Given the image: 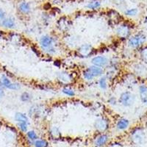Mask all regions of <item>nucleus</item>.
Segmentation results:
<instances>
[{"label": "nucleus", "instance_id": "b1692460", "mask_svg": "<svg viewBox=\"0 0 147 147\" xmlns=\"http://www.w3.org/2000/svg\"><path fill=\"white\" fill-rule=\"evenodd\" d=\"M83 77L86 80H88V81L92 80H94V76L92 75L88 71V69H86V70L83 71Z\"/></svg>", "mask_w": 147, "mask_h": 147}, {"label": "nucleus", "instance_id": "7ed1b4c3", "mask_svg": "<svg viewBox=\"0 0 147 147\" xmlns=\"http://www.w3.org/2000/svg\"><path fill=\"white\" fill-rule=\"evenodd\" d=\"M135 102V96L129 91H125L121 94L119 102L124 107H130Z\"/></svg>", "mask_w": 147, "mask_h": 147}, {"label": "nucleus", "instance_id": "c85d7f7f", "mask_svg": "<svg viewBox=\"0 0 147 147\" xmlns=\"http://www.w3.org/2000/svg\"><path fill=\"white\" fill-rule=\"evenodd\" d=\"M141 56H142L143 59L146 61H147V48H145L144 49H143L142 52H141Z\"/></svg>", "mask_w": 147, "mask_h": 147}, {"label": "nucleus", "instance_id": "39448f33", "mask_svg": "<svg viewBox=\"0 0 147 147\" xmlns=\"http://www.w3.org/2000/svg\"><path fill=\"white\" fill-rule=\"evenodd\" d=\"M91 63L94 65L103 68V67H105L106 65H107L109 60L105 56H97V57H95L92 59Z\"/></svg>", "mask_w": 147, "mask_h": 147}, {"label": "nucleus", "instance_id": "6e6552de", "mask_svg": "<svg viewBox=\"0 0 147 147\" xmlns=\"http://www.w3.org/2000/svg\"><path fill=\"white\" fill-rule=\"evenodd\" d=\"M92 51H93V47L90 45V44H83L78 49L79 54L82 56V57H88L91 54Z\"/></svg>", "mask_w": 147, "mask_h": 147}, {"label": "nucleus", "instance_id": "f3484780", "mask_svg": "<svg viewBox=\"0 0 147 147\" xmlns=\"http://www.w3.org/2000/svg\"><path fill=\"white\" fill-rule=\"evenodd\" d=\"M0 84H1L3 87H5L7 88L10 89V87L12 85V82H10V80H9L6 76L4 75L2 77L1 81H0Z\"/></svg>", "mask_w": 147, "mask_h": 147}, {"label": "nucleus", "instance_id": "a211bd4d", "mask_svg": "<svg viewBox=\"0 0 147 147\" xmlns=\"http://www.w3.org/2000/svg\"><path fill=\"white\" fill-rule=\"evenodd\" d=\"M101 6V3L99 1H94V2H91L87 5V7L89 9H92V10H95V9L99 8Z\"/></svg>", "mask_w": 147, "mask_h": 147}, {"label": "nucleus", "instance_id": "2eb2a0df", "mask_svg": "<svg viewBox=\"0 0 147 147\" xmlns=\"http://www.w3.org/2000/svg\"><path fill=\"white\" fill-rule=\"evenodd\" d=\"M19 10L22 12V13H24V14H27L29 13L30 11V6L27 2H23L19 5Z\"/></svg>", "mask_w": 147, "mask_h": 147}, {"label": "nucleus", "instance_id": "a878e982", "mask_svg": "<svg viewBox=\"0 0 147 147\" xmlns=\"http://www.w3.org/2000/svg\"><path fill=\"white\" fill-rule=\"evenodd\" d=\"M28 124V123H26V122H19V123H18V126L19 127V129H20L22 132H27Z\"/></svg>", "mask_w": 147, "mask_h": 147}, {"label": "nucleus", "instance_id": "4be33fe9", "mask_svg": "<svg viewBox=\"0 0 147 147\" xmlns=\"http://www.w3.org/2000/svg\"><path fill=\"white\" fill-rule=\"evenodd\" d=\"M138 13V10L137 8L129 9L125 11V15L128 16H134L137 15Z\"/></svg>", "mask_w": 147, "mask_h": 147}, {"label": "nucleus", "instance_id": "412c9836", "mask_svg": "<svg viewBox=\"0 0 147 147\" xmlns=\"http://www.w3.org/2000/svg\"><path fill=\"white\" fill-rule=\"evenodd\" d=\"M32 99V96L30 95L29 93H27V92H24L21 96V100L24 102H30V100Z\"/></svg>", "mask_w": 147, "mask_h": 147}, {"label": "nucleus", "instance_id": "cd10ccee", "mask_svg": "<svg viewBox=\"0 0 147 147\" xmlns=\"http://www.w3.org/2000/svg\"><path fill=\"white\" fill-rule=\"evenodd\" d=\"M51 134H52L53 137H59L60 136V132L59 131V129L57 127H53V128L51 129Z\"/></svg>", "mask_w": 147, "mask_h": 147}, {"label": "nucleus", "instance_id": "9d476101", "mask_svg": "<svg viewBox=\"0 0 147 147\" xmlns=\"http://www.w3.org/2000/svg\"><path fill=\"white\" fill-rule=\"evenodd\" d=\"M57 78H58L60 82H63V83H69L72 80V77L71 74H69V73H67L65 71H61L58 73Z\"/></svg>", "mask_w": 147, "mask_h": 147}, {"label": "nucleus", "instance_id": "dca6fc26", "mask_svg": "<svg viewBox=\"0 0 147 147\" xmlns=\"http://www.w3.org/2000/svg\"><path fill=\"white\" fill-rule=\"evenodd\" d=\"M135 70H136V73L139 74V75L146 74L147 71L146 67L145 65H142V64H138V65H136V67H135Z\"/></svg>", "mask_w": 147, "mask_h": 147}, {"label": "nucleus", "instance_id": "423d86ee", "mask_svg": "<svg viewBox=\"0 0 147 147\" xmlns=\"http://www.w3.org/2000/svg\"><path fill=\"white\" fill-rule=\"evenodd\" d=\"M116 33L120 38H125L130 34V28L127 24H121L116 29Z\"/></svg>", "mask_w": 147, "mask_h": 147}, {"label": "nucleus", "instance_id": "5701e85b", "mask_svg": "<svg viewBox=\"0 0 147 147\" xmlns=\"http://www.w3.org/2000/svg\"><path fill=\"white\" fill-rule=\"evenodd\" d=\"M35 147H47L48 143L44 140H38L35 142Z\"/></svg>", "mask_w": 147, "mask_h": 147}, {"label": "nucleus", "instance_id": "f257e3e1", "mask_svg": "<svg viewBox=\"0 0 147 147\" xmlns=\"http://www.w3.org/2000/svg\"><path fill=\"white\" fill-rule=\"evenodd\" d=\"M40 45L42 49L48 54L53 55L56 52L54 44H55V39L49 35H43L40 38Z\"/></svg>", "mask_w": 147, "mask_h": 147}, {"label": "nucleus", "instance_id": "393cba45", "mask_svg": "<svg viewBox=\"0 0 147 147\" xmlns=\"http://www.w3.org/2000/svg\"><path fill=\"white\" fill-rule=\"evenodd\" d=\"M62 91L64 94H65L66 96H74V94H75L74 91L72 89L69 88H65L63 89Z\"/></svg>", "mask_w": 147, "mask_h": 147}, {"label": "nucleus", "instance_id": "72a5a7b5", "mask_svg": "<svg viewBox=\"0 0 147 147\" xmlns=\"http://www.w3.org/2000/svg\"><path fill=\"white\" fill-rule=\"evenodd\" d=\"M141 100H142L143 103H144V104H146V105H147V96L144 97V98H141Z\"/></svg>", "mask_w": 147, "mask_h": 147}, {"label": "nucleus", "instance_id": "f704fd0d", "mask_svg": "<svg viewBox=\"0 0 147 147\" xmlns=\"http://www.w3.org/2000/svg\"><path fill=\"white\" fill-rule=\"evenodd\" d=\"M145 22V24H147V16H146V17L145 18V22Z\"/></svg>", "mask_w": 147, "mask_h": 147}, {"label": "nucleus", "instance_id": "4468645a", "mask_svg": "<svg viewBox=\"0 0 147 147\" xmlns=\"http://www.w3.org/2000/svg\"><path fill=\"white\" fill-rule=\"evenodd\" d=\"M15 120L18 123L19 122H26L29 124V119L25 114L22 113H17L15 115Z\"/></svg>", "mask_w": 147, "mask_h": 147}, {"label": "nucleus", "instance_id": "2f4dec72", "mask_svg": "<svg viewBox=\"0 0 147 147\" xmlns=\"http://www.w3.org/2000/svg\"><path fill=\"white\" fill-rule=\"evenodd\" d=\"M110 147H123V146H122L121 144H117V143H115V144H113Z\"/></svg>", "mask_w": 147, "mask_h": 147}, {"label": "nucleus", "instance_id": "20e7f679", "mask_svg": "<svg viewBox=\"0 0 147 147\" xmlns=\"http://www.w3.org/2000/svg\"><path fill=\"white\" fill-rule=\"evenodd\" d=\"M144 138H145V134L144 131L140 129H136L131 135V139L136 144H140L143 143Z\"/></svg>", "mask_w": 147, "mask_h": 147}, {"label": "nucleus", "instance_id": "7c9ffc66", "mask_svg": "<svg viewBox=\"0 0 147 147\" xmlns=\"http://www.w3.org/2000/svg\"><path fill=\"white\" fill-rule=\"evenodd\" d=\"M4 17H5V12L2 9H0V20H2Z\"/></svg>", "mask_w": 147, "mask_h": 147}, {"label": "nucleus", "instance_id": "6ab92c4d", "mask_svg": "<svg viewBox=\"0 0 147 147\" xmlns=\"http://www.w3.org/2000/svg\"><path fill=\"white\" fill-rule=\"evenodd\" d=\"M99 87L103 90H105L107 88V78L106 77H101L100 80L99 81Z\"/></svg>", "mask_w": 147, "mask_h": 147}, {"label": "nucleus", "instance_id": "473e14b6", "mask_svg": "<svg viewBox=\"0 0 147 147\" xmlns=\"http://www.w3.org/2000/svg\"><path fill=\"white\" fill-rule=\"evenodd\" d=\"M5 96V93H4V90L2 88H0V100L2 99Z\"/></svg>", "mask_w": 147, "mask_h": 147}, {"label": "nucleus", "instance_id": "0eeeda50", "mask_svg": "<svg viewBox=\"0 0 147 147\" xmlns=\"http://www.w3.org/2000/svg\"><path fill=\"white\" fill-rule=\"evenodd\" d=\"M94 126H95V128L98 131H99V132H104L108 127V122H107V121L105 119L100 118V119H98L96 121Z\"/></svg>", "mask_w": 147, "mask_h": 147}, {"label": "nucleus", "instance_id": "bb28decb", "mask_svg": "<svg viewBox=\"0 0 147 147\" xmlns=\"http://www.w3.org/2000/svg\"><path fill=\"white\" fill-rule=\"evenodd\" d=\"M27 137L30 140H35L38 138V136H37V134L35 133V131H29L27 132Z\"/></svg>", "mask_w": 147, "mask_h": 147}, {"label": "nucleus", "instance_id": "9b49d317", "mask_svg": "<svg viewBox=\"0 0 147 147\" xmlns=\"http://www.w3.org/2000/svg\"><path fill=\"white\" fill-rule=\"evenodd\" d=\"M108 141V136L106 135H101L95 140V146L96 147H102Z\"/></svg>", "mask_w": 147, "mask_h": 147}, {"label": "nucleus", "instance_id": "c756f323", "mask_svg": "<svg viewBox=\"0 0 147 147\" xmlns=\"http://www.w3.org/2000/svg\"><path fill=\"white\" fill-rule=\"evenodd\" d=\"M108 102H110L111 105H115V104H116V99H115L114 97H112V98H110V99H109Z\"/></svg>", "mask_w": 147, "mask_h": 147}, {"label": "nucleus", "instance_id": "f03ea898", "mask_svg": "<svg viewBox=\"0 0 147 147\" xmlns=\"http://www.w3.org/2000/svg\"><path fill=\"white\" fill-rule=\"evenodd\" d=\"M146 35L144 33H138L132 36L128 40V45L131 48L136 49L141 47L146 41Z\"/></svg>", "mask_w": 147, "mask_h": 147}, {"label": "nucleus", "instance_id": "f8f14e48", "mask_svg": "<svg viewBox=\"0 0 147 147\" xmlns=\"http://www.w3.org/2000/svg\"><path fill=\"white\" fill-rule=\"evenodd\" d=\"M129 122L127 119H121L117 122L116 127H117V129L119 130H124L129 127Z\"/></svg>", "mask_w": 147, "mask_h": 147}, {"label": "nucleus", "instance_id": "1a4fd4ad", "mask_svg": "<svg viewBox=\"0 0 147 147\" xmlns=\"http://www.w3.org/2000/svg\"><path fill=\"white\" fill-rule=\"evenodd\" d=\"M87 69L88 71L92 75L94 76V78L97 77H99V76H102L104 73V70L102 68L96 66V65H92V66H90L89 68H88Z\"/></svg>", "mask_w": 147, "mask_h": 147}, {"label": "nucleus", "instance_id": "aec40b11", "mask_svg": "<svg viewBox=\"0 0 147 147\" xmlns=\"http://www.w3.org/2000/svg\"><path fill=\"white\" fill-rule=\"evenodd\" d=\"M139 92H140V95L141 98L147 96V86L145 85H140L139 87Z\"/></svg>", "mask_w": 147, "mask_h": 147}, {"label": "nucleus", "instance_id": "ddd939ff", "mask_svg": "<svg viewBox=\"0 0 147 147\" xmlns=\"http://www.w3.org/2000/svg\"><path fill=\"white\" fill-rule=\"evenodd\" d=\"M2 24L4 27H6V28H14L16 26L14 19L12 18H7L4 19L2 22Z\"/></svg>", "mask_w": 147, "mask_h": 147}]
</instances>
